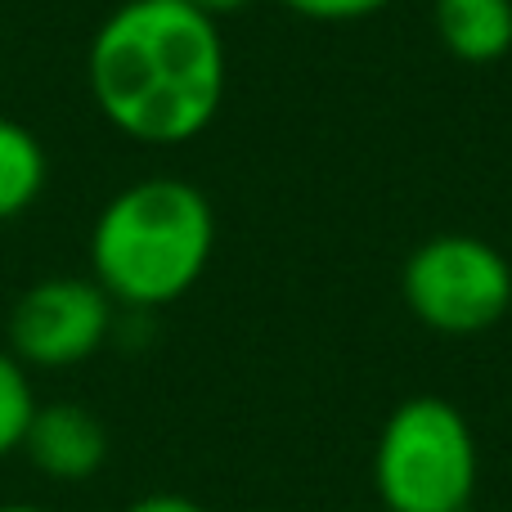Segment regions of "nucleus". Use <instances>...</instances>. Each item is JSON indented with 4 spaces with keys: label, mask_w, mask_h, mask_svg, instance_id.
Returning <instances> with one entry per match:
<instances>
[{
    "label": "nucleus",
    "mask_w": 512,
    "mask_h": 512,
    "mask_svg": "<svg viewBox=\"0 0 512 512\" xmlns=\"http://www.w3.org/2000/svg\"><path fill=\"white\" fill-rule=\"evenodd\" d=\"M225 86V36L189 0H122L90 36V104L135 144L176 149L198 140L221 113Z\"/></svg>",
    "instance_id": "nucleus-1"
},
{
    "label": "nucleus",
    "mask_w": 512,
    "mask_h": 512,
    "mask_svg": "<svg viewBox=\"0 0 512 512\" xmlns=\"http://www.w3.org/2000/svg\"><path fill=\"white\" fill-rule=\"evenodd\" d=\"M216 212L180 176H144L117 189L90 225V279L122 310H162L207 274Z\"/></svg>",
    "instance_id": "nucleus-2"
},
{
    "label": "nucleus",
    "mask_w": 512,
    "mask_h": 512,
    "mask_svg": "<svg viewBox=\"0 0 512 512\" xmlns=\"http://www.w3.org/2000/svg\"><path fill=\"white\" fill-rule=\"evenodd\" d=\"M481 454L468 418L441 396L391 409L373 445V490L387 512H468Z\"/></svg>",
    "instance_id": "nucleus-3"
},
{
    "label": "nucleus",
    "mask_w": 512,
    "mask_h": 512,
    "mask_svg": "<svg viewBox=\"0 0 512 512\" xmlns=\"http://www.w3.org/2000/svg\"><path fill=\"white\" fill-rule=\"evenodd\" d=\"M409 315L441 337H472L495 328L512 306V265L477 234H432L400 270Z\"/></svg>",
    "instance_id": "nucleus-4"
},
{
    "label": "nucleus",
    "mask_w": 512,
    "mask_h": 512,
    "mask_svg": "<svg viewBox=\"0 0 512 512\" xmlns=\"http://www.w3.org/2000/svg\"><path fill=\"white\" fill-rule=\"evenodd\" d=\"M113 319V297L90 274H50L9 310V351L27 369H72L108 342Z\"/></svg>",
    "instance_id": "nucleus-5"
},
{
    "label": "nucleus",
    "mask_w": 512,
    "mask_h": 512,
    "mask_svg": "<svg viewBox=\"0 0 512 512\" xmlns=\"http://www.w3.org/2000/svg\"><path fill=\"white\" fill-rule=\"evenodd\" d=\"M23 454L41 477L63 481V486H81V481H90L104 468L108 432L86 405L54 400V405H36L32 427L23 436Z\"/></svg>",
    "instance_id": "nucleus-6"
},
{
    "label": "nucleus",
    "mask_w": 512,
    "mask_h": 512,
    "mask_svg": "<svg viewBox=\"0 0 512 512\" xmlns=\"http://www.w3.org/2000/svg\"><path fill=\"white\" fill-rule=\"evenodd\" d=\"M432 27L459 63L486 68L512 50V0H432Z\"/></svg>",
    "instance_id": "nucleus-7"
},
{
    "label": "nucleus",
    "mask_w": 512,
    "mask_h": 512,
    "mask_svg": "<svg viewBox=\"0 0 512 512\" xmlns=\"http://www.w3.org/2000/svg\"><path fill=\"white\" fill-rule=\"evenodd\" d=\"M50 185V153L32 126L0 117V225L27 216Z\"/></svg>",
    "instance_id": "nucleus-8"
},
{
    "label": "nucleus",
    "mask_w": 512,
    "mask_h": 512,
    "mask_svg": "<svg viewBox=\"0 0 512 512\" xmlns=\"http://www.w3.org/2000/svg\"><path fill=\"white\" fill-rule=\"evenodd\" d=\"M36 414L32 373L9 346H0V459L23 450V436Z\"/></svg>",
    "instance_id": "nucleus-9"
},
{
    "label": "nucleus",
    "mask_w": 512,
    "mask_h": 512,
    "mask_svg": "<svg viewBox=\"0 0 512 512\" xmlns=\"http://www.w3.org/2000/svg\"><path fill=\"white\" fill-rule=\"evenodd\" d=\"M279 5L310 23H360V18L382 14L391 0H279Z\"/></svg>",
    "instance_id": "nucleus-10"
},
{
    "label": "nucleus",
    "mask_w": 512,
    "mask_h": 512,
    "mask_svg": "<svg viewBox=\"0 0 512 512\" xmlns=\"http://www.w3.org/2000/svg\"><path fill=\"white\" fill-rule=\"evenodd\" d=\"M126 512H207V508L194 504V499H185V495H144Z\"/></svg>",
    "instance_id": "nucleus-11"
},
{
    "label": "nucleus",
    "mask_w": 512,
    "mask_h": 512,
    "mask_svg": "<svg viewBox=\"0 0 512 512\" xmlns=\"http://www.w3.org/2000/svg\"><path fill=\"white\" fill-rule=\"evenodd\" d=\"M194 9H203L207 18H225V14H243V9H252L256 0H189Z\"/></svg>",
    "instance_id": "nucleus-12"
},
{
    "label": "nucleus",
    "mask_w": 512,
    "mask_h": 512,
    "mask_svg": "<svg viewBox=\"0 0 512 512\" xmlns=\"http://www.w3.org/2000/svg\"><path fill=\"white\" fill-rule=\"evenodd\" d=\"M0 512H54V508H41V504H0Z\"/></svg>",
    "instance_id": "nucleus-13"
}]
</instances>
